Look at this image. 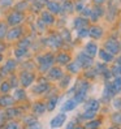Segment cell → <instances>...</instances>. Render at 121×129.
I'll return each instance as SVG.
<instances>
[{
	"label": "cell",
	"instance_id": "6da1fadb",
	"mask_svg": "<svg viewBox=\"0 0 121 129\" xmlns=\"http://www.w3.org/2000/svg\"><path fill=\"white\" fill-rule=\"evenodd\" d=\"M79 87L77 89V91H75V96H74V99L77 101L78 103H82L85 101V98H86V94H87V90H89V83L85 82V81H81L79 83Z\"/></svg>",
	"mask_w": 121,
	"mask_h": 129
},
{
	"label": "cell",
	"instance_id": "7a4b0ae2",
	"mask_svg": "<svg viewBox=\"0 0 121 129\" xmlns=\"http://www.w3.org/2000/svg\"><path fill=\"white\" fill-rule=\"evenodd\" d=\"M77 61H78V64H79L82 68H89L90 65L93 64V59H91V56H90L87 52H86V54H85V52H82V54L78 55Z\"/></svg>",
	"mask_w": 121,
	"mask_h": 129
},
{
	"label": "cell",
	"instance_id": "3957f363",
	"mask_svg": "<svg viewBox=\"0 0 121 129\" xmlns=\"http://www.w3.org/2000/svg\"><path fill=\"white\" fill-rule=\"evenodd\" d=\"M39 63H41V71L42 72H46L48 71L50 68L52 67V63H54V57L52 55H46L39 59Z\"/></svg>",
	"mask_w": 121,
	"mask_h": 129
},
{
	"label": "cell",
	"instance_id": "277c9868",
	"mask_svg": "<svg viewBox=\"0 0 121 129\" xmlns=\"http://www.w3.org/2000/svg\"><path fill=\"white\" fill-rule=\"evenodd\" d=\"M105 50H107L108 52H111L112 55L117 54V52L120 51V44L115 41V39H108L107 42H105Z\"/></svg>",
	"mask_w": 121,
	"mask_h": 129
},
{
	"label": "cell",
	"instance_id": "5b68a950",
	"mask_svg": "<svg viewBox=\"0 0 121 129\" xmlns=\"http://www.w3.org/2000/svg\"><path fill=\"white\" fill-rule=\"evenodd\" d=\"M65 120H66V116L64 115V113H59V115H56L54 119L51 120V126L52 128H60L64 124Z\"/></svg>",
	"mask_w": 121,
	"mask_h": 129
},
{
	"label": "cell",
	"instance_id": "8992f818",
	"mask_svg": "<svg viewBox=\"0 0 121 129\" xmlns=\"http://www.w3.org/2000/svg\"><path fill=\"white\" fill-rule=\"evenodd\" d=\"M77 106H78V102L75 101L74 98H73V99H68V101L61 106V111H63V112H69V111H73L75 107H77Z\"/></svg>",
	"mask_w": 121,
	"mask_h": 129
},
{
	"label": "cell",
	"instance_id": "52a82bcc",
	"mask_svg": "<svg viewBox=\"0 0 121 129\" xmlns=\"http://www.w3.org/2000/svg\"><path fill=\"white\" fill-rule=\"evenodd\" d=\"M24 20V16H22V14L20 13V12H13L11 16L8 17V24H11V25H17V24H20V22Z\"/></svg>",
	"mask_w": 121,
	"mask_h": 129
},
{
	"label": "cell",
	"instance_id": "ba28073f",
	"mask_svg": "<svg viewBox=\"0 0 121 129\" xmlns=\"http://www.w3.org/2000/svg\"><path fill=\"white\" fill-rule=\"evenodd\" d=\"M115 94H116V93H115V90H113V87H112V83H107V85H105V87H104V91H103V99L107 102V101H109Z\"/></svg>",
	"mask_w": 121,
	"mask_h": 129
},
{
	"label": "cell",
	"instance_id": "9c48e42d",
	"mask_svg": "<svg viewBox=\"0 0 121 129\" xmlns=\"http://www.w3.org/2000/svg\"><path fill=\"white\" fill-rule=\"evenodd\" d=\"M34 81V76L31 73H27V72H24L21 74V83L24 85L25 87L26 86H30L31 85V82Z\"/></svg>",
	"mask_w": 121,
	"mask_h": 129
},
{
	"label": "cell",
	"instance_id": "30bf717a",
	"mask_svg": "<svg viewBox=\"0 0 121 129\" xmlns=\"http://www.w3.org/2000/svg\"><path fill=\"white\" fill-rule=\"evenodd\" d=\"M22 34V29L21 27H13L11 31H8V34H7V38H8L9 41H13V39H17V38H20Z\"/></svg>",
	"mask_w": 121,
	"mask_h": 129
},
{
	"label": "cell",
	"instance_id": "8fae6325",
	"mask_svg": "<svg viewBox=\"0 0 121 129\" xmlns=\"http://www.w3.org/2000/svg\"><path fill=\"white\" fill-rule=\"evenodd\" d=\"M63 77V72L60 68H51V71L48 73V78L50 80H60Z\"/></svg>",
	"mask_w": 121,
	"mask_h": 129
},
{
	"label": "cell",
	"instance_id": "7c38bea8",
	"mask_svg": "<svg viewBox=\"0 0 121 129\" xmlns=\"http://www.w3.org/2000/svg\"><path fill=\"white\" fill-rule=\"evenodd\" d=\"M98 54H99V57L103 60V61H105V63H109V61H112V60H113V55L111 54V52H108L105 48L98 51Z\"/></svg>",
	"mask_w": 121,
	"mask_h": 129
},
{
	"label": "cell",
	"instance_id": "4fadbf2b",
	"mask_svg": "<svg viewBox=\"0 0 121 129\" xmlns=\"http://www.w3.org/2000/svg\"><path fill=\"white\" fill-rule=\"evenodd\" d=\"M89 35L95 38V39H98V38H100L103 35V29L99 27V26H93L91 29L89 30Z\"/></svg>",
	"mask_w": 121,
	"mask_h": 129
},
{
	"label": "cell",
	"instance_id": "5bb4252c",
	"mask_svg": "<svg viewBox=\"0 0 121 129\" xmlns=\"http://www.w3.org/2000/svg\"><path fill=\"white\" fill-rule=\"evenodd\" d=\"M48 44L52 48H59L60 44H61V37L60 35H54V37H50L48 39Z\"/></svg>",
	"mask_w": 121,
	"mask_h": 129
},
{
	"label": "cell",
	"instance_id": "9a60e30c",
	"mask_svg": "<svg viewBox=\"0 0 121 129\" xmlns=\"http://www.w3.org/2000/svg\"><path fill=\"white\" fill-rule=\"evenodd\" d=\"M99 107H100V102L98 99H90L86 104V110H91V111H95V112H98Z\"/></svg>",
	"mask_w": 121,
	"mask_h": 129
},
{
	"label": "cell",
	"instance_id": "2e32d148",
	"mask_svg": "<svg viewBox=\"0 0 121 129\" xmlns=\"http://www.w3.org/2000/svg\"><path fill=\"white\" fill-rule=\"evenodd\" d=\"M46 5H47V8H48L52 13H59L60 11H61V5H59V4L55 3V2H47Z\"/></svg>",
	"mask_w": 121,
	"mask_h": 129
},
{
	"label": "cell",
	"instance_id": "e0dca14e",
	"mask_svg": "<svg viewBox=\"0 0 121 129\" xmlns=\"http://www.w3.org/2000/svg\"><path fill=\"white\" fill-rule=\"evenodd\" d=\"M74 26L77 27L78 30L79 29H85L87 26V20H85L84 17H78L74 20Z\"/></svg>",
	"mask_w": 121,
	"mask_h": 129
},
{
	"label": "cell",
	"instance_id": "ac0fdd59",
	"mask_svg": "<svg viewBox=\"0 0 121 129\" xmlns=\"http://www.w3.org/2000/svg\"><path fill=\"white\" fill-rule=\"evenodd\" d=\"M47 89H48V83L42 82V83H39V85H36V86L34 87V93L42 94V93H44V91H47Z\"/></svg>",
	"mask_w": 121,
	"mask_h": 129
},
{
	"label": "cell",
	"instance_id": "d6986e66",
	"mask_svg": "<svg viewBox=\"0 0 121 129\" xmlns=\"http://www.w3.org/2000/svg\"><path fill=\"white\" fill-rule=\"evenodd\" d=\"M86 52L90 55V56H94L96 52H98V47L95 43H87L86 44Z\"/></svg>",
	"mask_w": 121,
	"mask_h": 129
},
{
	"label": "cell",
	"instance_id": "ffe728a7",
	"mask_svg": "<svg viewBox=\"0 0 121 129\" xmlns=\"http://www.w3.org/2000/svg\"><path fill=\"white\" fill-rule=\"evenodd\" d=\"M102 16V8L100 7H96V8H94L91 11V16H90V18H91L93 21H96V20H99Z\"/></svg>",
	"mask_w": 121,
	"mask_h": 129
},
{
	"label": "cell",
	"instance_id": "44dd1931",
	"mask_svg": "<svg viewBox=\"0 0 121 129\" xmlns=\"http://www.w3.org/2000/svg\"><path fill=\"white\" fill-rule=\"evenodd\" d=\"M42 21L44 22V24H47V25H51L52 22H54V17H52L51 13L43 12V13H42Z\"/></svg>",
	"mask_w": 121,
	"mask_h": 129
},
{
	"label": "cell",
	"instance_id": "7402d4cb",
	"mask_svg": "<svg viewBox=\"0 0 121 129\" xmlns=\"http://www.w3.org/2000/svg\"><path fill=\"white\" fill-rule=\"evenodd\" d=\"M14 68H16V61H14V60H8V61H7V64L4 65L3 72H4V73H8V72L13 71Z\"/></svg>",
	"mask_w": 121,
	"mask_h": 129
},
{
	"label": "cell",
	"instance_id": "603a6c76",
	"mask_svg": "<svg viewBox=\"0 0 121 129\" xmlns=\"http://www.w3.org/2000/svg\"><path fill=\"white\" fill-rule=\"evenodd\" d=\"M112 87L113 90H115V93H120L121 91V77H116L115 80H113L112 82Z\"/></svg>",
	"mask_w": 121,
	"mask_h": 129
},
{
	"label": "cell",
	"instance_id": "cb8c5ba5",
	"mask_svg": "<svg viewBox=\"0 0 121 129\" xmlns=\"http://www.w3.org/2000/svg\"><path fill=\"white\" fill-rule=\"evenodd\" d=\"M47 110V107L43 103H35L34 104V112L38 113V115H42V113Z\"/></svg>",
	"mask_w": 121,
	"mask_h": 129
},
{
	"label": "cell",
	"instance_id": "d4e9b609",
	"mask_svg": "<svg viewBox=\"0 0 121 129\" xmlns=\"http://www.w3.org/2000/svg\"><path fill=\"white\" fill-rule=\"evenodd\" d=\"M57 61H59L60 64H66L68 61H69V55L65 54V52H63V54H59Z\"/></svg>",
	"mask_w": 121,
	"mask_h": 129
},
{
	"label": "cell",
	"instance_id": "484cf974",
	"mask_svg": "<svg viewBox=\"0 0 121 129\" xmlns=\"http://www.w3.org/2000/svg\"><path fill=\"white\" fill-rule=\"evenodd\" d=\"M57 101H59V98H57V96L51 98L50 102H48V104H47V110H48V111H54V110H55V107H56Z\"/></svg>",
	"mask_w": 121,
	"mask_h": 129
},
{
	"label": "cell",
	"instance_id": "4316f807",
	"mask_svg": "<svg viewBox=\"0 0 121 129\" xmlns=\"http://www.w3.org/2000/svg\"><path fill=\"white\" fill-rule=\"evenodd\" d=\"M81 65L78 64V61H75V63H72V64H69L68 65V69H69L72 73H77V72H79V69H81Z\"/></svg>",
	"mask_w": 121,
	"mask_h": 129
},
{
	"label": "cell",
	"instance_id": "83f0119b",
	"mask_svg": "<svg viewBox=\"0 0 121 129\" xmlns=\"http://www.w3.org/2000/svg\"><path fill=\"white\" fill-rule=\"evenodd\" d=\"M13 102H14V99L13 98H9V96H4V98L0 99V104L4 106V107H7V106H12Z\"/></svg>",
	"mask_w": 121,
	"mask_h": 129
},
{
	"label": "cell",
	"instance_id": "f1b7e54d",
	"mask_svg": "<svg viewBox=\"0 0 121 129\" xmlns=\"http://www.w3.org/2000/svg\"><path fill=\"white\" fill-rule=\"evenodd\" d=\"M14 99H18V101H22L25 99V91L22 89H17L16 91H14Z\"/></svg>",
	"mask_w": 121,
	"mask_h": 129
},
{
	"label": "cell",
	"instance_id": "f546056e",
	"mask_svg": "<svg viewBox=\"0 0 121 129\" xmlns=\"http://www.w3.org/2000/svg\"><path fill=\"white\" fill-rule=\"evenodd\" d=\"M26 51H27V50H26L25 47H18L16 51H14V55H16V57L20 59V57H22V56L26 54Z\"/></svg>",
	"mask_w": 121,
	"mask_h": 129
},
{
	"label": "cell",
	"instance_id": "4dcf8cb0",
	"mask_svg": "<svg viewBox=\"0 0 121 129\" xmlns=\"http://www.w3.org/2000/svg\"><path fill=\"white\" fill-rule=\"evenodd\" d=\"M95 111H91V110H86L85 111V113H84V115H82V117H84V119H87V120H90V119H93L94 116H95Z\"/></svg>",
	"mask_w": 121,
	"mask_h": 129
},
{
	"label": "cell",
	"instance_id": "1f68e13d",
	"mask_svg": "<svg viewBox=\"0 0 121 129\" xmlns=\"http://www.w3.org/2000/svg\"><path fill=\"white\" fill-rule=\"evenodd\" d=\"M112 72L113 73H116V74H121V59L120 60H117V63H116V65L113 67V69H112Z\"/></svg>",
	"mask_w": 121,
	"mask_h": 129
},
{
	"label": "cell",
	"instance_id": "d6a6232c",
	"mask_svg": "<svg viewBox=\"0 0 121 129\" xmlns=\"http://www.w3.org/2000/svg\"><path fill=\"white\" fill-rule=\"evenodd\" d=\"M9 89H11V85H9V83L8 82H3L2 83V85H0V91H2V93H8L9 91Z\"/></svg>",
	"mask_w": 121,
	"mask_h": 129
},
{
	"label": "cell",
	"instance_id": "836d02e7",
	"mask_svg": "<svg viewBox=\"0 0 121 129\" xmlns=\"http://www.w3.org/2000/svg\"><path fill=\"white\" fill-rule=\"evenodd\" d=\"M7 35V25L5 24H0V39H3V38Z\"/></svg>",
	"mask_w": 121,
	"mask_h": 129
},
{
	"label": "cell",
	"instance_id": "e575fe53",
	"mask_svg": "<svg viewBox=\"0 0 121 129\" xmlns=\"http://www.w3.org/2000/svg\"><path fill=\"white\" fill-rule=\"evenodd\" d=\"M112 121L116 124H121V112H117V113H113L112 115Z\"/></svg>",
	"mask_w": 121,
	"mask_h": 129
},
{
	"label": "cell",
	"instance_id": "d590c367",
	"mask_svg": "<svg viewBox=\"0 0 121 129\" xmlns=\"http://www.w3.org/2000/svg\"><path fill=\"white\" fill-rule=\"evenodd\" d=\"M100 125V121L99 120H94V121H90V123H87L85 125V128H98Z\"/></svg>",
	"mask_w": 121,
	"mask_h": 129
},
{
	"label": "cell",
	"instance_id": "8d00e7d4",
	"mask_svg": "<svg viewBox=\"0 0 121 129\" xmlns=\"http://www.w3.org/2000/svg\"><path fill=\"white\" fill-rule=\"evenodd\" d=\"M87 35H89V29L85 27V29H79L78 30V37L79 38H86Z\"/></svg>",
	"mask_w": 121,
	"mask_h": 129
},
{
	"label": "cell",
	"instance_id": "74e56055",
	"mask_svg": "<svg viewBox=\"0 0 121 129\" xmlns=\"http://www.w3.org/2000/svg\"><path fill=\"white\" fill-rule=\"evenodd\" d=\"M13 4V0H0V5H3V7H11Z\"/></svg>",
	"mask_w": 121,
	"mask_h": 129
},
{
	"label": "cell",
	"instance_id": "f35d334b",
	"mask_svg": "<svg viewBox=\"0 0 121 129\" xmlns=\"http://www.w3.org/2000/svg\"><path fill=\"white\" fill-rule=\"evenodd\" d=\"M113 106L116 110H121V99H115L113 101Z\"/></svg>",
	"mask_w": 121,
	"mask_h": 129
},
{
	"label": "cell",
	"instance_id": "ab89813d",
	"mask_svg": "<svg viewBox=\"0 0 121 129\" xmlns=\"http://www.w3.org/2000/svg\"><path fill=\"white\" fill-rule=\"evenodd\" d=\"M7 128H18V124H16V123H11V124L7 125Z\"/></svg>",
	"mask_w": 121,
	"mask_h": 129
},
{
	"label": "cell",
	"instance_id": "60d3db41",
	"mask_svg": "<svg viewBox=\"0 0 121 129\" xmlns=\"http://www.w3.org/2000/svg\"><path fill=\"white\" fill-rule=\"evenodd\" d=\"M18 5H20V7H18L17 9H24V8H26V3H20Z\"/></svg>",
	"mask_w": 121,
	"mask_h": 129
},
{
	"label": "cell",
	"instance_id": "b9f144b4",
	"mask_svg": "<svg viewBox=\"0 0 121 129\" xmlns=\"http://www.w3.org/2000/svg\"><path fill=\"white\" fill-rule=\"evenodd\" d=\"M78 7H77V11H84L85 9V7H84V4H77Z\"/></svg>",
	"mask_w": 121,
	"mask_h": 129
},
{
	"label": "cell",
	"instance_id": "7bdbcfd3",
	"mask_svg": "<svg viewBox=\"0 0 121 129\" xmlns=\"http://www.w3.org/2000/svg\"><path fill=\"white\" fill-rule=\"evenodd\" d=\"M36 3H38L36 5H41L42 3H44V4H46V3H47V0H36Z\"/></svg>",
	"mask_w": 121,
	"mask_h": 129
},
{
	"label": "cell",
	"instance_id": "ee69618b",
	"mask_svg": "<svg viewBox=\"0 0 121 129\" xmlns=\"http://www.w3.org/2000/svg\"><path fill=\"white\" fill-rule=\"evenodd\" d=\"M94 2H95V3H98V4H100V3H103V2H104V0H94Z\"/></svg>",
	"mask_w": 121,
	"mask_h": 129
},
{
	"label": "cell",
	"instance_id": "f6af8a7d",
	"mask_svg": "<svg viewBox=\"0 0 121 129\" xmlns=\"http://www.w3.org/2000/svg\"><path fill=\"white\" fill-rule=\"evenodd\" d=\"M2 60H3V56H2V55H0V61H2Z\"/></svg>",
	"mask_w": 121,
	"mask_h": 129
},
{
	"label": "cell",
	"instance_id": "bcb514c9",
	"mask_svg": "<svg viewBox=\"0 0 121 129\" xmlns=\"http://www.w3.org/2000/svg\"><path fill=\"white\" fill-rule=\"evenodd\" d=\"M0 50H2V46H0Z\"/></svg>",
	"mask_w": 121,
	"mask_h": 129
}]
</instances>
